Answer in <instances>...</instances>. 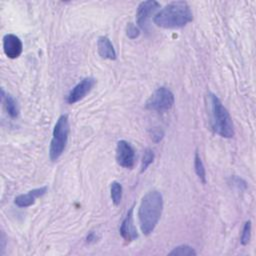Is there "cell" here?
Masks as SVG:
<instances>
[{"label":"cell","instance_id":"cell-17","mask_svg":"<svg viewBox=\"0 0 256 256\" xmlns=\"http://www.w3.org/2000/svg\"><path fill=\"white\" fill-rule=\"evenodd\" d=\"M153 160H154V152L151 149L147 148L144 151V154L141 160V173H143L148 168V166L153 162Z\"/></svg>","mask_w":256,"mask_h":256},{"label":"cell","instance_id":"cell-1","mask_svg":"<svg viewBox=\"0 0 256 256\" xmlns=\"http://www.w3.org/2000/svg\"><path fill=\"white\" fill-rule=\"evenodd\" d=\"M162 210L163 197L159 191H149L142 197L138 209V219L140 230L144 235H149L154 231Z\"/></svg>","mask_w":256,"mask_h":256},{"label":"cell","instance_id":"cell-11","mask_svg":"<svg viewBox=\"0 0 256 256\" xmlns=\"http://www.w3.org/2000/svg\"><path fill=\"white\" fill-rule=\"evenodd\" d=\"M47 189H48L47 186H42V187L30 190V191H28L25 194H20V195L15 197L14 203L18 207H21V208L29 207V206H31V205H33L35 203V200L38 197L43 196L47 192Z\"/></svg>","mask_w":256,"mask_h":256},{"label":"cell","instance_id":"cell-9","mask_svg":"<svg viewBox=\"0 0 256 256\" xmlns=\"http://www.w3.org/2000/svg\"><path fill=\"white\" fill-rule=\"evenodd\" d=\"M23 50V44L20 38L14 34H6L3 37V51L10 59L18 58Z\"/></svg>","mask_w":256,"mask_h":256},{"label":"cell","instance_id":"cell-22","mask_svg":"<svg viewBox=\"0 0 256 256\" xmlns=\"http://www.w3.org/2000/svg\"><path fill=\"white\" fill-rule=\"evenodd\" d=\"M97 235L94 233V232H90L87 237H86V242L87 243H94L97 241Z\"/></svg>","mask_w":256,"mask_h":256},{"label":"cell","instance_id":"cell-4","mask_svg":"<svg viewBox=\"0 0 256 256\" xmlns=\"http://www.w3.org/2000/svg\"><path fill=\"white\" fill-rule=\"evenodd\" d=\"M68 135H69L68 115L62 114L54 125L52 139L50 142L49 157L52 161L58 160V158L64 152V149L68 141Z\"/></svg>","mask_w":256,"mask_h":256},{"label":"cell","instance_id":"cell-3","mask_svg":"<svg viewBox=\"0 0 256 256\" xmlns=\"http://www.w3.org/2000/svg\"><path fill=\"white\" fill-rule=\"evenodd\" d=\"M208 100L213 131L223 138H232L234 136V125L228 110L214 93L210 92L208 94Z\"/></svg>","mask_w":256,"mask_h":256},{"label":"cell","instance_id":"cell-5","mask_svg":"<svg viewBox=\"0 0 256 256\" xmlns=\"http://www.w3.org/2000/svg\"><path fill=\"white\" fill-rule=\"evenodd\" d=\"M174 94L167 87L161 86L157 88L147 99L146 108L152 111L163 112L171 109L174 105Z\"/></svg>","mask_w":256,"mask_h":256},{"label":"cell","instance_id":"cell-21","mask_svg":"<svg viewBox=\"0 0 256 256\" xmlns=\"http://www.w3.org/2000/svg\"><path fill=\"white\" fill-rule=\"evenodd\" d=\"M151 137L153 138V140H154L155 142H158V141H160V140L162 139V137H163V132H162L161 130H159V129L154 130V131L152 132V136H151Z\"/></svg>","mask_w":256,"mask_h":256},{"label":"cell","instance_id":"cell-6","mask_svg":"<svg viewBox=\"0 0 256 256\" xmlns=\"http://www.w3.org/2000/svg\"><path fill=\"white\" fill-rule=\"evenodd\" d=\"M116 161L124 168L131 169L135 163V151L131 144L125 140H120L116 145Z\"/></svg>","mask_w":256,"mask_h":256},{"label":"cell","instance_id":"cell-15","mask_svg":"<svg viewBox=\"0 0 256 256\" xmlns=\"http://www.w3.org/2000/svg\"><path fill=\"white\" fill-rule=\"evenodd\" d=\"M122 185L117 182V181H113L111 183L110 186V196L112 199V202L114 203V205H119L122 199Z\"/></svg>","mask_w":256,"mask_h":256},{"label":"cell","instance_id":"cell-2","mask_svg":"<svg viewBox=\"0 0 256 256\" xmlns=\"http://www.w3.org/2000/svg\"><path fill=\"white\" fill-rule=\"evenodd\" d=\"M192 20V11L185 1L170 2L153 17L154 24L165 29L181 28Z\"/></svg>","mask_w":256,"mask_h":256},{"label":"cell","instance_id":"cell-10","mask_svg":"<svg viewBox=\"0 0 256 256\" xmlns=\"http://www.w3.org/2000/svg\"><path fill=\"white\" fill-rule=\"evenodd\" d=\"M119 231L122 238L128 243L134 241L138 237V234L133 222V207H131L127 212L125 218L123 219L120 225Z\"/></svg>","mask_w":256,"mask_h":256},{"label":"cell","instance_id":"cell-7","mask_svg":"<svg viewBox=\"0 0 256 256\" xmlns=\"http://www.w3.org/2000/svg\"><path fill=\"white\" fill-rule=\"evenodd\" d=\"M96 80L93 77L83 78L80 82H78L67 95V102L69 104H74L80 100H82L95 86Z\"/></svg>","mask_w":256,"mask_h":256},{"label":"cell","instance_id":"cell-19","mask_svg":"<svg viewBox=\"0 0 256 256\" xmlns=\"http://www.w3.org/2000/svg\"><path fill=\"white\" fill-rule=\"evenodd\" d=\"M126 35L130 39H136L140 35V30L134 23L130 22L126 26Z\"/></svg>","mask_w":256,"mask_h":256},{"label":"cell","instance_id":"cell-20","mask_svg":"<svg viewBox=\"0 0 256 256\" xmlns=\"http://www.w3.org/2000/svg\"><path fill=\"white\" fill-rule=\"evenodd\" d=\"M233 184L235 186H237L238 188L240 189H245L247 187V183L242 179V178H239V177H234L233 178Z\"/></svg>","mask_w":256,"mask_h":256},{"label":"cell","instance_id":"cell-14","mask_svg":"<svg viewBox=\"0 0 256 256\" xmlns=\"http://www.w3.org/2000/svg\"><path fill=\"white\" fill-rule=\"evenodd\" d=\"M194 170L196 175L198 176V178L202 181V183H206V171H205V167L204 164L201 160V157L198 153V151L195 152V156H194Z\"/></svg>","mask_w":256,"mask_h":256},{"label":"cell","instance_id":"cell-12","mask_svg":"<svg viewBox=\"0 0 256 256\" xmlns=\"http://www.w3.org/2000/svg\"><path fill=\"white\" fill-rule=\"evenodd\" d=\"M97 50L98 54L104 58L109 60L116 59V52L112 45V42L107 36H100L97 40Z\"/></svg>","mask_w":256,"mask_h":256},{"label":"cell","instance_id":"cell-8","mask_svg":"<svg viewBox=\"0 0 256 256\" xmlns=\"http://www.w3.org/2000/svg\"><path fill=\"white\" fill-rule=\"evenodd\" d=\"M160 7V4L155 0L143 1L138 5L136 12V22L138 26L144 30L147 28L149 18L156 12Z\"/></svg>","mask_w":256,"mask_h":256},{"label":"cell","instance_id":"cell-18","mask_svg":"<svg viewBox=\"0 0 256 256\" xmlns=\"http://www.w3.org/2000/svg\"><path fill=\"white\" fill-rule=\"evenodd\" d=\"M251 227H252V225H251L250 220H248L244 223L241 238H240V242L242 245H247L249 243L250 238H251Z\"/></svg>","mask_w":256,"mask_h":256},{"label":"cell","instance_id":"cell-13","mask_svg":"<svg viewBox=\"0 0 256 256\" xmlns=\"http://www.w3.org/2000/svg\"><path fill=\"white\" fill-rule=\"evenodd\" d=\"M2 99L8 115L12 118H16L19 114V108L16 100L10 94H5L3 89H2Z\"/></svg>","mask_w":256,"mask_h":256},{"label":"cell","instance_id":"cell-16","mask_svg":"<svg viewBox=\"0 0 256 256\" xmlns=\"http://www.w3.org/2000/svg\"><path fill=\"white\" fill-rule=\"evenodd\" d=\"M169 255H179V256H195L197 255L196 251L194 250V248H192L191 246L187 245V244H182L179 245L175 248H173L172 251L169 252Z\"/></svg>","mask_w":256,"mask_h":256}]
</instances>
